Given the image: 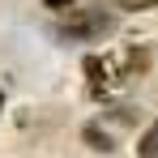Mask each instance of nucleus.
I'll return each mask as SVG.
<instances>
[{
	"mask_svg": "<svg viewBox=\"0 0 158 158\" xmlns=\"http://www.w3.org/2000/svg\"><path fill=\"white\" fill-rule=\"evenodd\" d=\"M60 30H64V34H73V39H94V34L111 30V17H107L103 9H90V13H77V17H69Z\"/></svg>",
	"mask_w": 158,
	"mask_h": 158,
	"instance_id": "1",
	"label": "nucleus"
},
{
	"mask_svg": "<svg viewBox=\"0 0 158 158\" xmlns=\"http://www.w3.org/2000/svg\"><path fill=\"white\" fill-rule=\"evenodd\" d=\"M137 158H158V120L141 132V141H137Z\"/></svg>",
	"mask_w": 158,
	"mask_h": 158,
	"instance_id": "2",
	"label": "nucleus"
},
{
	"mask_svg": "<svg viewBox=\"0 0 158 158\" xmlns=\"http://www.w3.org/2000/svg\"><path fill=\"white\" fill-rule=\"evenodd\" d=\"M128 9H145V4H158V0H124Z\"/></svg>",
	"mask_w": 158,
	"mask_h": 158,
	"instance_id": "3",
	"label": "nucleus"
},
{
	"mask_svg": "<svg viewBox=\"0 0 158 158\" xmlns=\"http://www.w3.org/2000/svg\"><path fill=\"white\" fill-rule=\"evenodd\" d=\"M47 9H69V0H47Z\"/></svg>",
	"mask_w": 158,
	"mask_h": 158,
	"instance_id": "4",
	"label": "nucleus"
},
{
	"mask_svg": "<svg viewBox=\"0 0 158 158\" xmlns=\"http://www.w3.org/2000/svg\"><path fill=\"white\" fill-rule=\"evenodd\" d=\"M0 107H4V98H0Z\"/></svg>",
	"mask_w": 158,
	"mask_h": 158,
	"instance_id": "5",
	"label": "nucleus"
}]
</instances>
